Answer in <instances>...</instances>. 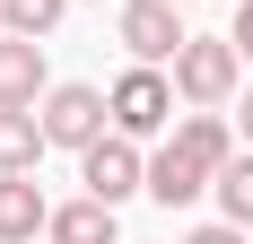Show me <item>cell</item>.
Instances as JSON below:
<instances>
[{
  "label": "cell",
  "instance_id": "1",
  "mask_svg": "<svg viewBox=\"0 0 253 244\" xmlns=\"http://www.w3.org/2000/svg\"><path fill=\"white\" fill-rule=\"evenodd\" d=\"M175 96H192V105H227L236 96V35H192L175 52Z\"/></svg>",
  "mask_w": 253,
  "mask_h": 244
},
{
  "label": "cell",
  "instance_id": "2",
  "mask_svg": "<svg viewBox=\"0 0 253 244\" xmlns=\"http://www.w3.org/2000/svg\"><path fill=\"white\" fill-rule=\"evenodd\" d=\"M79 183H87L96 201H114V209H123L131 192H149V166H140L131 131H114V140H96V148H79Z\"/></svg>",
  "mask_w": 253,
  "mask_h": 244
},
{
  "label": "cell",
  "instance_id": "3",
  "mask_svg": "<svg viewBox=\"0 0 253 244\" xmlns=\"http://www.w3.org/2000/svg\"><path fill=\"white\" fill-rule=\"evenodd\" d=\"M105 114H114V96H96V87H52L44 96V140L52 148H96Z\"/></svg>",
  "mask_w": 253,
  "mask_h": 244
},
{
  "label": "cell",
  "instance_id": "4",
  "mask_svg": "<svg viewBox=\"0 0 253 244\" xmlns=\"http://www.w3.org/2000/svg\"><path fill=\"white\" fill-rule=\"evenodd\" d=\"M175 114V79H157V61H140V70L114 79V131H157V122Z\"/></svg>",
  "mask_w": 253,
  "mask_h": 244
},
{
  "label": "cell",
  "instance_id": "5",
  "mask_svg": "<svg viewBox=\"0 0 253 244\" xmlns=\"http://www.w3.org/2000/svg\"><path fill=\"white\" fill-rule=\"evenodd\" d=\"M175 9H183V0H131V9H123V44L140 52V61H175V52L192 44Z\"/></svg>",
  "mask_w": 253,
  "mask_h": 244
},
{
  "label": "cell",
  "instance_id": "6",
  "mask_svg": "<svg viewBox=\"0 0 253 244\" xmlns=\"http://www.w3.org/2000/svg\"><path fill=\"white\" fill-rule=\"evenodd\" d=\"M35 96H44V44L0 35V105H35Z\"/></svg>",
  "mask_w": 253,
  "mask_h": 244
},
{
  "label": "cell",
  "instance_id": "7",
  "mask_svg": "<svg viewBox=\"0 0 253 244\" xmlns=\"http://www.w3.org/2000/svg\"><path fill=\"white\" fill-rule=\"evenodd\" d=\"M44 148L52 140H44V114L35 105H0V174H26Z\"/></svg>",
  "mask_w": 253,
  "mask_h": 244
},
{
  "label": "cell",
  "instance_id": "8",
  "mask_svg": "<svg viewBox=\"0 0 253 244\" xmlns=\"http://www.w3.org/2000/svg\"><path fill=\"white\" fill-rule=\"evenodd\" d=\"M35 227H52L44 192H35L26 174H0V244H35Z\"/></svg>",
  "mask_w": 253,
  "mask_h": 244
},
{
  "label": "cell",
  "instance_id": "9",
  "mask_svg": "<svg viewBox=\"0 0 253 244\" xmlns=\"http://www.w3.org/2000/svg\"><path fill=\"white\" fill-rule=\"evenodd\" d=\"M52 244H114V201H61V209H52V227H44Z\"/></svg>",
  "mask_w": 253,
  "mask_h": 244
},
{
  "label": "cell",
  "instance_id": "10",
  "mask_svg": "<svg viewBox=\"0 0 253 244\" xmlns=\"http://www.w3.org/2000/svg\"><path fill=\"white\" fill-rule=\"evenodd\" d=\"M175 148H183V157H201V166L218 174V166L236 157V131H227V114H183V131H175Z\"/></svg>",
  "mask_w": 253,
  "mask_h": 244
},
{
  "label": "cell",
  "instance_id": "11",
  "mask_svg": "<svg viewBox=\"0 0 253 244\" xmlns=\"http://www.w3.org/2000/svg\"><path fill=\"white\" fill-rule=\"evenodd\" d=\"M201 157H183V148H166V157H157L149 166V201H166V209H183V201H201Z\"/></svg>",
  "mask_w": 253,
  "mask_h": 244
},
{
  "label": "cell",
  "instance_id": "12",
  "mask_svg": "<svg viewBox=\"0 0 253 244\" xmlns=\"http://www.w3.org/2000/svg\"><path fill=\"white\" fill-rule=\"evenodd\" d=\"M218 201H227V218H236V227H253V148L218 166Z\"/></svg>",
  "mask_w": 253,
  "mask_h": 244
},
{
  "label": "cell",
  "instance_id": "13",
  "mask_svg": "<svg viewBox=\"0 0 253 244\" xmlns=\"http://www.w3.org/2000/svg\"><path fill=\"white\" fill-rule=\"evenodd\" d=\"M0 9H9V35H44V26H61L70 0H0Z\"/></svg>",
  "mask_w": 253,
  "mask_h": 244
},
{
  "label": "cell",
  "instance_id": "14",
  "mask_svg": "<svg viewBox=\"0 0 253 244\" xmlns=\"http://www.w3.org/2000/svg\"><path fill=\"white\" fill-rule=\"evenodd\" d=\"M183 244H245V227H236V218H227V227H192Z\"/></svg>",
  "mask_w": 253,
  "mask_h": 244
},
{
  "label": "cell",
  "instance_id": "15",
  "mask_svg": "<svg viewBox=\"0 0 253 244\" xmlns=\"http://www.w3.org/2000/svg\"><path fill=\"white\" fill-rule=\"evenodd\" d=\"M227 35H236V52H253V0H236V26H227Z\"/></svg>",
  "mask_w": 253,
  "mask_h": 244
},
{
  "label": "cell",
  "instance_id": "16",
  "mask_svg": "<svg viewBox=\"0 0 253 244\" xmlns=\"http://www.w3.org/2000/svg\"><path fill=\"white\" fill-rule=\"evenodd\" d=\"M236 122H245V140H253V87H245V114H236Z\"/></svg>",
  "mask_w": 253,
  "mask_h": 244
},
{
  "label": "cell",
  "instance_id": "17",
  "mask_svg": "<svg viewBox=\"0 0 253 244\" xmlns=\"http://www.w3.org/2000/svg\"><path fill=\"white\" fill-rule=\"evenodd\" d=\"M0 35H9V9H0Z\"/></svg>",
  "mask_w": 253,
  "mask_h": 244
}]
</instances>
